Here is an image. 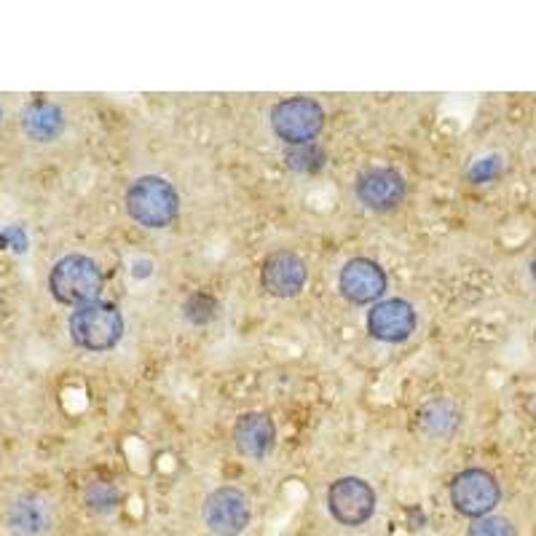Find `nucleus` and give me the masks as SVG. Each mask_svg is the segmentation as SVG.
Listing matches in <instances>:
<instances>
[{"mask_svg": "<svg viewBox=\"0 0 536 536\" xmlns=\"http://www.w3.org/2000/svg\"><path fill=\"white\" fill-rule=\"evenodd\" d=\"M126 212L145 228H169L180 215V193L164 177L145 175L129 185Z\"/></svg>", "mask_w": 536, "mask_h": 536, "instance_id": "f257e3e1", "label": "nucleus"}, {"mask_svg": "<svg viewBox=\"0 0 536 536\" xmlns=\"http://www.w3.org/2000/svg\"><path fill=\"white\" fill-rule=\"evenodd\" d=\"M70 338L86 352H110L124 338V317L113 303H86L70 314Z\"/></svg>", "mask_w": 536, "mask_h": 536, "instance_id": "f03ea898", "label": "nucleus"}, {"mask_svg": "<svg viewBox=\"0 0 536 536\" xmlns=\"http://www.w3.org/2000/svg\"><path fill=\"white\" fill-rule=\"evenodd\" d=\"M102 285H105V277H102L100 266L86 255H67L51 268L49 290L65 306L78 309L86 303L100 301Z\"/></svg>", "mask_w": 536, "mask_h": 536, "instance_id": "7ed1b4c3", "label": "nucleus"}, {"mask_svg": "<svg viewBox=\"0 0 536 536\" xmlns=\"http://www.w3.org/2000/svg\"><path fill=\"white\" fill-rule=\"evenodd\" d=\"M271 129L290 148L309 145L325 129V110L311 97H290L271 110Z\"/></svg>", "mask_w": 536, "mask_h": 536, "instance_id": "20e7f679", "label": "nucleus"}, {"mask_svg": "<svg viewBox=\"0 0 536 536\" xmlns=\"http://www.w3.org/2000/svg\"><path fill=\"white\" fill-rule=\"evenodd\" d=\"M499 499H502V488L486 469L469 467L459 472L451 483L453 510L461 512L464 518H486L494 512Z\"/></svg>", "mask_w": 536, "mask_h": 536, "instance_id": "39448f33", "label": "nucleus"}, {"mask_svg": "<svg viewBox=\"0 0 536 536\" xmlns=\"http://www.w3.org/2000/svg\"><path fill=\"white\" fill-rule=\"evenodd\" d=\"M376 491L368 480L346 475L327 488V510L341 526H362L376 515Z\"/></svg>", "mask_w": 536, "mask_h": 536, "instance_id": "423d86ee", "label": "nucleus"}, {"mask_svg": "<svg viewBox=\"0 0 536 536\" xmlns=\"http://www.w3.org/2000/svg\"><path fill=\"white\" fill-rule=\"evenodd\" d=\"M252 518L250 499L234 486L215 488L204 502V523L215 536H239Z\"/></svg>", "mask_w": 536, "mask_h": 536, "instance_id": "0eeeda50", "label": "nucleus"}, {"mask_svg": "<svg viewBox=\"0 0 536 536\" xmlns=\"http://www.w3.org/2000/svg\"><path fill=\"white\" fill-rule=\"evenodd\" d=\"M3 523L11 536H49L54 531L57 515L46 496L25 491L6 504Z\"/></svg>", "mask_w": 536, "mask_h": 536, "instance_id": "6e6552de", "label": "nucleus"}, {"mask_svg": "<svg viewBox=\"0 0 536 536\" xmlns=\"http://www.w3.org/2000/svg\"><path fill=\"white\" fill-rule=\"evenodd\" d=\"M309 279V268L301 255L290 250L271 252L260 266V287L274 298H295L301 295Z\"/></svg>", "mask_w": 536, "mask_h": 536, "instance_id": "1a4fd4ad", "label": "nucleus"}, {"mask_svg": "<svg viewBox=\"0 0 536 536\" xmlns=\"http://www.w3.org/2000/svg\"><path fill=\"white\" fill-rule=\"evenodd\" d=\"M338 287H341V295L349 303L368 306V303H378L384 298L389 279H386V271L378 266L376 260L352 258L346 260V266L341 268Z\"/></svg>", "mask_w": 536, "mask_h": 536, "instance_id": "9d476101", "label": "nucleus"}, {"mask_svg": "<svg viewBox=\"0 0 536 536\" xmlns=\"http://www.w3.org/2000/svg\"><path fill=\"white\" fill-rule=\"evenodd\" d=\"M416 309L402 298H386V301L373 303L368 311V333L381 344H402L408 341L416 330Z\"/></svg>", "mask_w": 536, "mask_h": 536, "instance_id": "9b49d317", "label": "nucleus"}, {"mask_svg": "<svg viewBox=\"0 0 536 536\" xmlns=\"http://www.w3.org/2000/svg\"><path fill=\"white\" fill-rule=\"evenodd\" d=\"M354 193L360 204H365L373 212L394 210L405 199V180L397 169L392 167H373L357 177Z\"/></svg>", "mask_w": 536, "mask_h": 536, "instance_id": "f8f14e48", "label": "nucleus"}, {"mask_svg": "<svg viewBox=\"0 0 536 536\" xmlns=\"http://www.w3.org/2000/svg\"><path fill=\"white\" fill-rule=\"evenodd\" d=\"M277 443V427L268 413L252 411L239 416L234 424V445L244 459L263 461L268 453L274 451Z\"/></svg>", "mask_w": 536, "mask_h": 536, "instance_id": "ddd939ff", "label": "nucleus"}, {"mask_svg": "<svg viewBox=\"0 0 536 536\" xmlns=\"http://www.w3.org/2000/svg\"><path fill=\"white\" fill-rule=\"evenodd\" d=\"M22 126H25V132L38 140V143H49L54 137H59V132L65 129V116H62V110L57 105H51V102H33V105H27L25 113H22Z\"/></svg>", "mask_w": 536, "mask_h": 536, "instance_id": "4468645a", "label": "nucleus"}, {"mask_svg": "<svg viewBox=\"0 0 536 536\" xmlns=\"http://www.w3.org/2000/svg\"><path fill=\"white\" fill-rule=\"evenodd\" d=\"M419 427L429 437H451L459 427V411L448 400H429L419 411Z\"/></svg>", "mask_w": 536, "mask_h": 536, "instance_id": "2eb2a0df", "label": "nucleus"}, {"mask_svg": "<svg viewBox=\"0 0 536 536\" xmlns=\"http://www.w3.org/2000/svg\"><path fill=\"white\" fill-rule=\"evenodd\" d=\"M218 311H220L218 298L210 293H201V290H196V293L188 295L183 303V317L196 327L210 325L212 319L218 317Z\"/></svg>", "mask_w": 536, "mask_h": 536, "instance_id": "dca6fc26", "label": "nucleus"}, {"mask_svg": "<svg viewBox=\"0 0 536 536\" xmlns=\"http://www.w3.org/2000/svg\"><path fill=\"white\" fill-rule=\"evenodd\" d=\"M325 161V151L317 143L298 145V148L287 151V167L293 169V172H301V175H314V172L325 167Z\"/></svg>", "mask_w": 536, "mask_h": 536, "instance_id": "f3484780", "label": "nucleus"}, {"mask_svg": "<svg viewBox=\"0 0 536 536\" xmlns=\"http://www.w3.org/2000/svg\"><path fill=\"white\" fill-rule=\"evenodd\" d=\"M467 536H518V531H515V526L507 518L486 515V518H478L469 526Z\"/></svg>", "mask_w": 536, "mask_h": 536, "instance_id": "a211bd4d", "label": "nucleus"}, {"mask_svg": "<svg viewBox=\"0 0 536 536\" xmlns=\"http://www.w3.org/2000/svg\"><path fill=\"white\" fill-rule=\"evenodd\" d=\"M86 504L97 512H113L118 504V491L110 483H92L86 488Z\"/></svg>", "mask_w": 536, "mask_h": 536, "instance_id": "6ab92c4d", "label": "nucleus"}, {"mask_svg": "<svg viewBox=\"0 0 536 536\" xmlns=\"http://www.w3.org/2000/svg\"><path fill=\"white\" fill-rule=\"evenodd\" d=\"M499 172H502V159L488 156V159H480L472 164V169H469V180H472V183H488V180H494Z\"/></svg>", "mask_w": 536, "mask_h": 536, "instance_id": "aec40b11", "label": "nucleus"}, {"mask_svg": "<svg viewBox=\"0 0 536 536\" xmlns=\"http://www.w3.org/2000/svg\"><path fill=\"white\" fill-rule=\"evenodd\" d=\"M151 271H153V260L151 258H134L132 260V277L134 279L151 277Z\"/></svg>", "mask_w": 536, "mask_h": 536, "instance_id": "412c9836", "label": "nucleus"}, {"mask_svg": "<svg viewBox=\"0 0 536 536\" xmlns=\"http://www.w3.org/2000/svg\"><path fill=\"white\" fill-rule=\"evenodd\" d=\"M531 274H534V279H536V258H534V263H531Z\"/></svg>", "mask_w": 536, "mask_h": 536, "instance_id": "4be33fe9", "label": "nucleus"}]
</instances>
